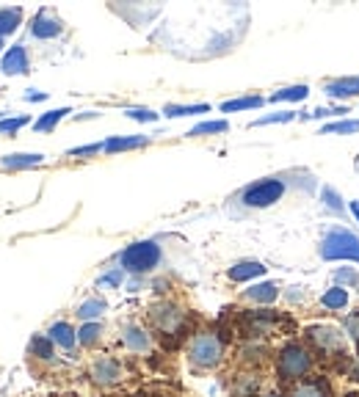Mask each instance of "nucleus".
Listing matches in <instances>:
<instances>
[{
    "label": "nucleus",
    "mask_w": 359,
    "mask_h": 397,
    "mask_svg": "<svg viewBox=\"0 0 359 397\" xmlns=\"http://www.w3.org/2000/svg\"><path fill=\"white\" fill-rule=\"evenodd\" d=\"M153 320H155V325H158L160 331H166V334H175V331H180V325H182V312H180L177 306H169V303H163V306H155V309H153Z\"/></svg>",
    "instance_id": "9"
},
{
    "label": "nucleus",
    "mask_w": 359,
    "mask_h": 397,
    "mask_svg": "<svg viewBox=\"0 0 359 397\" xmlns=\"http://www.w3.org/2000/svg\"><path fill=\"white\" fill-rule=\"evenodd\" d=\"M309 89L302 83V86H287V89H280V91H274L271 94V102H302V99H307Z\"/></svg>",
    "instance_id": "21"
},
{
    "label": "nucleus",
    "mask_w": 359,
    "mask_h": 397,
    "mask_svg": "<svg viewBox=\"0 0 359 397\" xmlns=\"http://www.w3.org/2000/svg\"><path fill=\"white\" fill-rule=\"evenodd\" d=\"M0 69H3V74H26L28 72L26 45H14V47H9V52H6L3 61H0Z\"/></svg>",
    "instance_id": "10"
},
{
    "label": "nucleus",
    "mask_w": 359,
    "mask_h": 397,
    "mask_svg": "<svg viewBox=\"0 0 359 397\" xmlns=\"http://www.w3.org/2000/svg\"><path fill=\"white\" fill-rule=\"evenodd\" d=\"M351 210H354V216H357V221H359V201H351Z\"/></svg>",
    "instance_id": "39"
},
{
    "label": "nucleus",
    "mask_w": 359,
    "mask_h": 397,
    "mask_svg": "<svg viewBox=\"0 0 359 397\" xmlns=\"http://www.w3.org/2000/svg\"><path fill=\"white\" fill-rule=\"evenodd\" d=\"M265 273V265L263 262H257V259H243V262H235L227 276H230L232 281H249V279H257V276H263Z\"/></svg>",
    "instance_id": "13"
},
{
    "label": "nucleus",
    "mask_w": 359,
    "mask_h": 397,
    "mask_svg": "<svg viewBox=\"0 0 359 397\" xmlns=\"http://www.w3.org/2000/svg\"><path fill=\"white\" fill-rule=\"evenodd\" d=\"M321 257L324 259H351L359 262V237L348 229H332L321 240Z\"/></svg>",
    "instance_id": "4"
},
{
    "label": "nucleus",
    "mask_w": 359,
    "mask_h": 397,
    "mask_svg": "<svg viewBox=\"0 0 359 397\" xmlns=\"http://www.w3.org/2000/svg\"><path fill=\"white\" fill-rule=\"evenodd\" d=\"M265 397H280V395H265Z\"/></svg>",
    "instance_id": "41"
},
{
    "label": "nucleus",
    "mask_w": 359,
    "mask_h": 397,
    "mask_svg": "<svg viewBox=\"0 0 359 397\" xmlns=\"http://www.w3.org/2000/svg\"><path fill=\"white\" fill-rule=\"evenodd\" d=\"M100 334H103V328H100L97 323H86V325L77 331V340H80V345H94V342L100 340Z\"/></svg>",
    "instance_id": "28"
},
{
    "label": "nucleus",
    "mask_w": 359,
    "mask_h": 397,
    "mask_svg": "<svg viewBox=\"0 0 359 397\" xmlns=\"http://www.w3.org/2000/svg\"><path fill=\"white\" fill-rule=\"evenodd\" d=\"M321 301H324L326 309H346V303H348V290L337 284V287H332V290H326Z\"/></svg>",
    "instance_id": "24"
},
{
    "label": "nucleus",
    "mask_w": 359,
    "mask_h": 397,
    "mask_svg": "<svg viewBox=\"0 0 359 397\" xmlns=\"http://www.w3.org/2000/svg\"><path fill=\"white\" fill-rule=\"evenodd\" d=\"M309 367H312V356L307 353V347L293 342V345H287L280 353V375H282L285 381H293V378L307 375Z\"/></svg>",
    "instance_id": "5"
},
{
    "label": "nucleus",
    "mask_w": 359,
    "mask_h": 397,
    "mask_svg": "<svg viewBox=\"0 0 359 397\" xmlns=\"http://www.w3.org/2000/svg\"><path fill=\"white\" fill-rule=\"evenodd\" d=\"M227 127H230V124L224 122V119H219V122H202V124H197V127H191L188 135H191V138H199V135H213V133H227Z\"/></svg>",
    "instance_id": "26"
},
{
    "label": "nucleus",
    "mask_w": 359,
    "mask_h": 397,
    "mask_svg": "<svg viewBox=\"0 0 359 397\" xmlns=\"http://www.w3.org/2000/svg\"><path fill=\"white\" fill-rule=\"evenodd\" d=\"M105 312V301H100V298H89V301H83L80 306H77V318L80 320H94V318H100Z\"/></svg>",
    "instance_id": "22"
},
{
    "label": "nucleus",
    "mask_w": 359,
    "mask_h": 397,
    "mask_svg": "<svg viewBox=\"0 0 359 397\" xmlns=\"http://www.w3.org/2000/svg\"><path fill=\"white\" fill-rule=\"evenodd\" d=\"M265 99L263 97H241V99H230L221 105L224 113H235V111H249V108H260Z\"/></svg>",
    "instance_id": "25"
},
{
    "label": "nucleus",
    "mask_w": 359,
    "mask_h": 397,
    "mask_svg": "<svg viewBox=\"0 0 359 397\" xmlns=\"http://www.w3.org/2000/svg\"><path fill=\"white\" fill-rule=\"evenodd\" d=\"M359 122L357 119H343V122H332L321 127V135H332V133H357Z\"/></svg>",
    "instance_id": "27"
},
{
    "label": "nucleus",
    "mask_w": 359,
    "mask_h": 397,
    "mask_svg": "<svg viewBox=\"0 0 359 397\" xmlns=\"http://www.w3.org/2000/svg\"><path fill=\"white\" fill-rule=\"evenodd\" d=\"M346 331H348V337H351V340L359 345V312L348 315V320H346Z\"/></svg>",
    "instance_id": "35"
},
{
    "label": "nucleus",
    "mask_w": 359,
    "mask_h": 397,
    "mask_svg": "<svg viewBox=\"0 0 359 397\" xmlns=\"http://www.w3.org/2000/svg\"><path fill=\"white\" fill-rule=\"evenodd\" d=\"M100 284H114V287H119V284H122V271L105 273L103 279H100Z\"/></svg>",
    "instance_id": "37"
},
{
    "label": "nucleus",
    "mask_w": 359,
    "mask_h": 397,
    "mask_svg": "<svg viewBox=\"0 0 359 397\" xmlns=\"http://www.w3.org/2000/svg\"><path fill=\"white\" fill-rule=\"evenodd\" d=\"M31 353H36L39 359H53V340H48V337H33L31 340Z\"/></svg>",
    "instance_id": "29"
},
{
    "label": "nucleus",
    "mask_w": 359,
    "mask_h": 397,
    "mask_svg": "<svg viewBox=\"0 0 359 397\" xmlns=\"http://www.w3.org/2000/svg\"><path fill=\"white\" fill-rule=\"evenodd\" d=\"M324 94L332 99L359 97V77H337V80H329L324 86Z\"/></svg>",
    "instance_id": "11"
},
{
    "label": "nucleus",
    "mask_w": 359,
    "mask_h": 397,
    "mask_svg": "<svg viewBox=\"0 0 359 397\" xmlns=\"http://www.w3.org/2000/svg\"><path fill=\"white\" fill-rule=\"evenodd\" d=\"M0 50H3V36H0Z\"/></svg>",
    "instance_id": "40"
},
{
    "label": "nucleus",
    "mask_w": 359,
    "mask_h": 397,
    "mask_svg": "<svg viewBox=\"0 0 359 397\" xmlns=\"http://www.w3.org/2000/svg\"><path fill=\"white\" fill-rule=\"evenodd\" d=\"M122 342H125V347L136 350V353H147L150 345H153V342H150V334H147L144 328H138V325H125Z\"/></svg>",
    "instance_id": "14"
},
{
    "label": "nucleus",
    "mask_w": 359,
    "mask_h": 397,
    "mask_svg": "<svg viewBox=\"0 0 359 397\" xmlns=\"http://www.w3.org/2000/svg\"><path fill=\"white\" fill-rule=\"evenodd\" d=\"M277 296H280V290H277V284H271V281L252 284V287L246 290V298H249V301H257V303H274Z\"/></svg>",
    "instance_id": "18"
},
{
    "label": "nucleus",
    "mask_w": 359,
    "mask_h": 397,
    "mask_svg": "<svg viewBox=\"0 0 359 397\" xmlns=\"http://www.w3.org/2000/svg\"><path fill=\"white\" fill-rule=\"evenodd\" d=\"M293 397H329V384L326 381H304L293 389Z\"/></svg>",
    "instance_id": "20"
},
{
    "label": "nucleus",
    "mask_w": 359,
    "mask_h": 397,
    "mask_svg": "<svg viewBox=\"0 0 359 397\" xmlns=\"http://www.w3.org/2000/svg\"><path fill=\"white\" fill-rule=\"evenodd\" d=\"M163 259V251L155 240H141V243H133L119 254V262L122 268L130 273H150L160 265Z\"/></svg>",
    "instance_id": "2"
},
{
    "label": "nucleus",
    "mask_w": 359,
    "mask_h": 397,
    "mask_svg": "<svg viewBox=\"0 0 359 397\" xmlns=\"http://www.w3.org/2000/svg\"><path fill=\"white\" fill-rule=\"evenodd\" d=\"M26 99H28V102H45V99H48V94H45V91H28Z\"/></svg>",
    "instance_id": "38"
},
{
    "label": "nucleus",
    "mask_w": 359,
    "mask_h": 397,
    "mask_svg": "<svg viewBox=\"0 0 359 397\" xmlns=\"http://www.w3.org/2000/svg\"><path fill=\"white\" fill-rule=\"evenodd\" d=\"M67 113H72V111H70V108H55V111H48L42 119H36V122H33V130H36V133H50V130L58 127V122H61Z\"/></svg>",
    "instance_id": "19"
},
{
    "label": "nucleus",
    "mask_w": 359,
    "mask_h": 397,
    "mask_svg": "<svg viewBox=\"0 0 359 397\" xmlns=\"http://www.w3.org/2000/svg\"><path fill=\"white\" fill-rule=\"evenodd\" d=\"M125 116L136 119V122H158V113L150 108H130V111H125Z\"/></svg>",
    "instance_id": "32"
},
{
    "label": "nucleus",
    "mask_w": 359,
    "mask_h": 397,
    "mask_svg": "<svg viewBox=\"0 0 359 397\" xmlns=\"http://www.w3.org/2000/svg\"><path fill=\"white\" fill-rule=\"evenodd\" d=\"M50 340L53 342H58L61 347H75L77 342V334H75V328L70 325V323H53V328H50Z\"/></svg>",
    "instance_id": "17"
},
{
    "label": "nucleus",
    "mask_w": 359,
    "mask_h": 397,
    "mask_svg": "<svg viewBox=\"0 0 359 397\" xmlns=\"http://www.w3.org/2000/svg\"><path fill=\"white\" fill-rule=\"evenodd\" d=\"M23 23V9L20 6H11V9H0V36H9L14 33Z\"/></svg>",
    "instance_id": "16"
},
{
    "label": "nucleus",
    "mask_w": 359,
    "mask_h": 397,
    "mask_svg": "<svg viewBox=\"0 0 359 397\" xmlns=\"http://www.w3.org/2000/svg\"><path fill=\"white\" fill-rule=\"evenodd\" d=\"M31 122L28 116H17V119H0V133H17V130H23L26 124Z\"/></svg>",
    "instance_id": "33"
},
{
    "label": "nucleus",
    "mask_w": 359,
    "mask_h": 397,
    "mask_svg": "<svg viewBox=\"0 0 359 397\" xmlns=\"http://www.w3.org/2000/svg\"><path fill=\"white\" fill-rule=\"evenodd\" d=\"M150 144V138L147 135H130V138H108L103 141V152L108 155H114V152H128V149H138V147H147Z\"/></svg>",
    "instance_id": "15"
},
{
    "label": "nucleus",
    "mask_w": 359,
    "mask_h": 397,
    "mask_svg": "<svg viewBox=\"0 0 359 397\" xmlns=\"http://www.w3.org/2000/svg\"><path fill=\"white\" fill-rule=\"evenodd\" d=\"M307 334L321 350H340L343 347V334L334 325H312Z\"/></svg>",
    "instance_id": "8"
},
{
    "label": "nucleus",
    "mask_w": 359,
    "mask_h": 397,
    "mask_svg": "<svg viewBox=\"0 0 359 397\" xmlns=\"http://www.w3.org/2000/svg\"><path fill=\"white\" fill-rule=\"evenodd\" d=\"M321 198H324V204H326L329 210H334V213H343V210H346L343 198H340V194H337L334 188H324V191H321Z\"/></svg>",
    "instance_id": "31"
},
{
    "label": "nucleus",
    "mask_w": 359,
    "mask_h": 397,
    "mask_svg": "<svg viewBox=\"0 0 359 397\" xmlns=\"http://www.w3.org/2000/svg\"><path fill=\"white\" fill-rule=\"evenodd\" d=\"M92 378H94V384H100V386H111V384H116V381L122 378V367H119L116 359L103 356V359H97V362L92 364Z\"/></svg>",
    "instance_id": "7"
},
{
    "label": "nucleus",
    "mask_w": 359,
    "mask_h": 397,
    "mask_svg": "<svg viewBox=\"0 0 359 397\" xmlns=\"http://www.w3.org/2000/svg\"><path fill=\"white\" fill-rule=\"evenodd\" d=\"M221 356H224V345H221V340H219L216 334H210V331L197 334V337L191 340V345H188V359H191V364H194L197 370H210V367H216V364L221 362Z\"/></svg>",
    "instance_id": "3"
},
{
    "label": "nucleus",
    "mask_w": 359,
    "mask_h": 397,
    "mask_svg": "<svg viewBox=\"0 0 359 397\" xmlns=\"http://www.w3.org/2000/svg\"><path fill=\"white\" fill-rule=\"evenodd\" d=\"M287 191V182L285 177H265V179H257L252 185H246L241 191L238 201L249 210H263V207H271L274 201H280Z\"/></svg>",
    "instance_id": "1"
},
{
    "label": "nucleus",
    "mask_w": 359,
    "mask_h": 397,
    "mask_svg": "<svg viewBox=\"0 0 359 397\" xmlns=\"http://www.w3.org/2000/svg\"><path fill=\"white\" fill-rule=\"evenodd\" d=\"M334 279L343 284H359V273L357 271H351V268H340V271H334Z\"/></svg>",
    "instance_id": "34"
},
{
    "label": "nucleus",
    "mask_w": 359,
    "mask_h": 397,
    "mask_svg": "<svg viewBox=\"0 0 359 397\" xmlns=\"http://www.w3.org/2000/svg\"><path fill=\"white\" fill-rule=\"evenodd\" d=\"M61 30H64L61 20H58L55 14H50L48 9H42V11L33 17V23H31V36L39 39V42H48V39L61 36Z\"/></svg>",
    "instance_id": "6"
},
{
    "label": "nucleus",
    "mask_w": 359,
    "mask_h": 397,
    "mask_svg": "<svg viewBox=\"0 0 359 397\" xmlns=\"http://www.w3.org/2000/svg\"><path fill=\"white\" fill-rule=\"evenodd\" d=\"M210 108L207 105H166L163 108V116H169V119H180V116H194V113H207Z\"/></svg>",
    "instance_id": "23"
},
{
    "label": "nucleus",
    "mask_w": 359,
    "mask_h": 397,
    "mask_svg": "<svg viewBox=\"0 0 359 397\" xmlns=\"http://www.w3.org/2000/svg\"><path fill=\"white\" fill-rule=\"evenodd\" d=\"M39 163H45V155H39V152H14V155H3L0 157V166L9 169V172L31 169V166H39Z\"/></svg>",
    "instance_id": "12"
},
{
    "label": "nucleus",
    "mask_w": 359,
    "mask_h": 397,
    "mask_svg": "<svg viewBox=\"0 0 359 397\" xmlns=\"http://www.w3.org/2000/svg\"><path fill=\"white\" fill-rule=\"evenodd\" d=\"M293 119H296L293 111H280V113H271V116H263V119L252 122V127H263V124H285V122H293Z\"/></svg>",
    "instance_id": "30"
},
{
    "label": "nucleus",
    "mask_w": 359,
    "mask_h": 397,
    "mask_svg": "<svg viewBox=\"0 0 359 397\" xmlns=\"http://www.w3.org/2000/svg\"><path fill=\"white\" fill-rule=\"evenodd\" d=\"M97 152H103V144H89V147L70 149V155H72V157H83V155H97Z\"/></svg>",
    "instance_id": "36"
}]
</instances>
